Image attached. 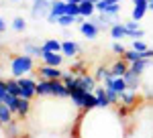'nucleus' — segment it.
<instances>
[{"label": "nucleus", "mask_w": 153, "mask_h": 138, "mask_svg": "<svg viewBox=\"0 0 153 138\" xmlns=\"http://www.w3.org/2000/svg\"><path fill=\"white\" fill-rule=\"evenodd\" d=\"M147 12H149V4H147V0H135V2H133V10H131V18L141 23Z\"/></svg>", "instance_id": "obj_9"}, {"label": "nucleus", "mask_w": 153, "mask_h": 138, "mask_svg": "<svg viewBox=\"0 0 153 138\" xmlns=\"http://www.w3.org/2000/svg\"><path fill=\"white\" fill-rule=\"evenodd\" d=\"M114 2H123V0H98V2H96V10L100 12L104 6H108V4H114Z\"/></svg>", "instance_id": "obj_31"}, {"label": "nucleus", "mask_w": 153, "mask_h": 138, "mask_svg": "<svg viewBox=\"0 0 153 138\" xmlns=\"http://www.w3.org/2000/svg\"><path fill=\"white\" fill-rule=\"evenodd\" d=\"M110 37L114 39V41H123V39H129V34H127V26L123 23H114L110 29Z\"/></svg>", "instance_id": "obj_18"}, {"label": "nucleus", "mask_w": 153, "mask_h": 138, "mask_svg": "<svg viewBox=\"0 0 153 138\" xmlns=\"http://www.w3.org/2000/svg\"><path fill=\"white\" fill-rule=\"evenodd\" d=\"M110 49H112V53H117V55H120V57H123V55H125V51H127V47L123 45V41H114Z\"/></svg>", "instance_id": "obj_28"}, {"label": "nucleus", "mask_w": 153, "mask_h": 138, "mask_svg": "<svg viewBox=\"0 0 153 138\" xmlns=\"http://www.w3.org/2000/svg\"><path fill=\"white\" fill-rule=\"evenodd\" d=\"M118 104H123L125 108H133V106L137 104V92H133V90H125V92L120 93Z\"/></svg>", "instance_id": "obj_20"}, {"label": "nucleus", "mask_w": 153, "mask_h": 138, "mask_svg": "<svg viewBox=\"0 0 153 138\" xmlns=\"http://www.w3.org/2000/svg\"><path fill=\"white\" fill-rule=\"evenodd\" d=\"M117 18H118L117 14H108V12H96L94 16H92V21L98 24V29H100V31H104V29H110V26H112L114 23H118Z\"/></svg>", "instance_id": "obj_7"}, {"label": "nucleus", "mask_w": 153, "mask_h": 138, "mask_svg": "<svg viewBox=\"0 0 153 138\" xmlns=\"http://www.w3.org/2000/svg\"><path fill=\"white\" fill-rule=\"evenodd\" d=\"M80 53H82V47L78 45L74 39H65V41H61V55H63V57L76 59Z\"/></svg>", "instance_id": "obj_6"}, {"label": "nucleus", "mask_w": 153, "mask_h": 138, "mask_svg": "<svg viewBox=\"0 0 153 138\" xmlns=\"http://www.w3.org/2000/svg\"><path fill=\"white\" fill-rule=\"evenodd\" d=\"M6 93H8V90H6V81L0 79V100H2V98H4Z\"/></svg>", "instance_id": "obj_32"}, {"label": "nucleus", "mask_w": 153, "mask_h": 138, "mask_svg": "<svg viewBox=\"0 0 153 138\" xmlns=\"http://www.w3.org/2000/svg\"><path fill=\"white\" fill-rule=\"evenodd\" d=\"M4 31H6V21H4V18L0 16V34L4 33Z\"/></svg>", "instance_id": "obj_33"}, {"label": "nucleus", "mask_w": 153, "mask_h": 138, "mask_svg": "<svg viewBox=\"0 0 153 138\" xmlns=\"http://www.w3.org/2000/svg\"><path fill=\"white\" fill-rule=\"evenodd\" d=\"M65 14V2L63 0H51V8H49L47 14V23L49 24H55L57 23V16Z\"/></svg>", "instance_id": "obj_8"}, {"label": "nucleus", "mask_w": 153, "mask_h": 138, "mask_svg": "<svg viewBox=\"0 0 153 138\" xmlns=\"http://www.w3.org/2000/svg\"><path fill=\"white\" fill-rule=\"evenodd\" d=\"M49 8H51V0H31L29 12L35 21H39V18H47Z\"/></svg>", "instance_id": "obj_2"}, {"label": "nucleus", "mask_w": 153, "mask_h": 138, "mask_svg": "<svg viewBox=\"0 0 153 138\" xmlns=\"http://www.w3.org/2000/svg\"><path fill=\"white\" fill-rule=\"evenodd\" d=\"M10 2H23V0H10Z\"/></svg>", "instance_id": "obj_36"}, {"label": "nucleus", "mask_w": 153, "mask_h": 138, "mask_svg": "<svg viewBox=\"0 0 153 138\" xmlns=\"http://www.w3.org/2000/svg\"><path fill=\"white\" fill-rule=\"evenodd\" d=\"M35 71V59L27 53L21 55H12L10 57V75L12 77H23V75H31Z\"/></svg>", "instance_id": "obj_1"}, {"label": "nucleus", "mask_w": 153, "mask_h": 138, "mask_svg": "<svg viewBox=\"0 0 153 138\" xmlns=\"http://www.w3.org/2000/svg\"><path fill=\"white\" fill-rule=\"evenodd\" d=\"M125 26H127V34L131 33V31H139L141 26H139V21H133V18H129V21H125Z\"/></svg>", "instance_id": "obj_30"}, {"label": "nucleus", "mask_w": 153, "mask_h": 138, "mask_svg": "<svg viewBox=\"0 0 153 138\" xmlns=\"http://www.w3.org/2000/svg\"><path fill=\"white\" fill-rule=\"evenodd\" d=\"M133 2H135V0H133Z\"/></svg>", "instance_id": "obj_38"}, {"label": "nucleus", "mask_w": 153, "mask_h": 138, "mask_svg": "<svg viewBox=\"0 0 153 138\" xmlns=\"http://www.w3.org/2000/svg\"><path fill=\"white\" fill-rule=\"evenodd\" d=\"M63 2H78L80 4V0H63Z\"/></svg>", "instance_id": "obj_35"}, {"label": "nucleus", "mask_w": 153, "mask_h": 138, "mask_svg": "<svg viewBox=\"0 0 153 138\" xmlns=\"http://www.w3.org/2000/svg\"><path fill=\"white\" fill-rule=\"evenodd\" d=\"M125 81H127V90H133V92H139L143 87V79L141 75H135V73H131V71H127L125 75Z\"/></svg>", "instance_id": "obj_13"}, {"label": "nucleus", "mask_w": 153, "mask_h": 138, "mask_svg": "<svg viewBox=\"0 0 153 138\" xmlns=\"http://www.w3.org/2000/svg\"><path fill=\"white\" fill-rule=\"evenodd\" d=\"M123 59H125L127 63H133V61H139V59H145V57H143V51L127 49V51H125V55H123Z\"/></svg>", "instance_id": "obj_24"}, {"label": "nucleus", "mask_w": 153, "mask_h": 138, "mask_svg": "<svg viewBox=\"0 0 153 138\" xmlns=\"http://www.w3.org/2000/svg\"><path fill=\"white\" fill-rule=\"evenodd\" d=\"M65 14L80 16V4H78V2H65Z\"/></svg>", "instance_id": "obj_27"}, {"label": "nucleus", "mask_w": 153, "mask_h": 138, "mask_svg": "<svg viewBox=\"0 0 153 138\" xmlns=\"http://www.w3.org/2000/svg\"><path fill=\"white\" fill-rule=\"evenodd\" d=\"M12 120H14V112H12L10 108L6 106V104L0 102V126L4 128L6 124H10Z\"/></svg>", "instance_id": "obj_19"}, {"label": "nucleus", "mask_w": 153, "mask_h": 138, "mask_svg": "<svg viewBox=\"0 0 153 138\" xmlns=\"http://www.w3.org/2000/svg\"><path fill=\"white\" fill-rule=\"evenodd\" d=\"M94 95H96V100H98V110H106V108H110V102H108V95H106L104 83H102V85H96Z\"/></svg>", "instance_id": "obj_14"}, {"label": "nucleus", "mask_w": 153, "mask_h": 138, "mask_svg": "<svg viewBox=\"0 0 153 138\" xmlns=\"http://www.w3.org/2000/svg\"><path fill=\"white\" fill-rule=\"evenodd\" d=\"M63 73H65V69L51 67V65H43V63L39 65V69H37V75H39L41 79H61Z\"/></svg>", "instance_id": "obj_5"}, {"label": "nucleus", "mask_w": 153, "mask_h": 138, "mask_svg": "<svg viewBox=\"0 0 153 138\" xmlns=\"http://www.w3.org/2000/svg\"><path fill=\"white\" fill-rule=\"evenodd\" d=\"M123 2H114V4H108V6H104L100 12H108V14H120V10H123V6H120Z\"/></svg>", "instance_id": "obj_26"}, {"label": "nucleus", "mask_w": 153, "mask_h": 138, "mask_svg": "<svg viewBox=\"0 0 153 138\" xmlns=\"http://www.w3.org/2000/svg\"><path fill=\"white\" fill-rule=\"evenodd\" d=\"M127 71H129V63H127L123 57H118L117 61L110 65V73H112V75H117V77H123Z\"/></svg>", "instance_id": "obj_17"}, {"label": "nucleus", "mask_w": 153, "mask_h": 138, "mask_svg": "<svg viewBox=\"0 0 153 138\" xmlns=\"http://www.w3.org/2000/svg\"><path fill=\"white\" fill-rule=\"evenodd\" d=\"M80 34L84 39H88V41H96L98 34H100V29H98V24L92 18H84L80 23Z\"/></svg>", "instance_id": "obj_4"}, {"label": "nucleus", "mask_w": 153, "mask_h": 138, "mask_svg": "<svg viewBox=\"0 0 153 138\" xmlns=\"http://www.w3.org/2000/svg\"><path fill=\"white\" fill-rule=\"evenodd\" d=\"M31 108H33L31 100H27V98H19V102H16V112H14V114L19 116V118H27V116L31 114Z\"/></svg>", "instance_id": "obj_16"}, {"label": "nucleus", "mask_w": 153, "mask_h": 138, "mask_svg": "<svg viewBox=\"0 0 153 138\" xmlns=\"http://www.w3.org/2000/svg\"><path fill=\"white\" fill-rule=\"evenodd\" d=\"M80 2H82V0H80ZM92 2H98V0H92Z\"/></svg>", "instance_id": "obj_37"}, {"label": "nucleus", "mask_w": 153, "mask_h": 138, "mask_svg": "<svg viewBox=\"0 0 153 138\" xmlns=\"http://www.w3.org/2000/svg\"><path fill=\"white\" fill-rule=\"evenodd\" d=\"M63 55L61 53H53V51H43L41 55V63L43 65H51V67H61L63 65Z\"/></svg>", "instance_id": "obj_10"}, {"label": "nucleus", "mask_w": 153, "mask_h": 138, "mask_svg": "<svg viewBox=\"0 0 153 138\" xmlns=\"http://www.w3.org/2000/svg\"><path fill=\"white\" fill-rule=\"evenodd\" d=\"M12 31H16V33H23L25 29H27V21H25L23 16H16L14 21H12Z\"/></svg>", "instance_id": "obj_25"}, {"label": "nucleus", "mask_w": 153, "mask_h": 138, "mask_svg": "<svg viewBox=\"0 0 153 138\" xmlns=\"http://www.w3.org/2000/svg\"><path fill=\"white\" fill-rule=\"evenodd\" d=\"M131 49H135V51H145V49H149L147 43L143 41V39H135L133 43H131Z\"/></svg>", "instance_id": "obj_29"}, {"label": "nucleus", "mask_w": 153, "mask_h": 138, "mask_svg": "<svg viewBox=\"0 0 153 138\" xmlns=\"http://www.w3.org/2000/svg\"><path fill=\"white\" fill-rule=\"evenodd\" d=\"M41 49H43V51L61 53V41H57V39H45V41L41 43Z\"/></svg>", "instance_id": "obj_21"}, {"label": "nucleus", "mask_w": 153, "mask_h": 138, "mask_svg": "<svg viewBox=\"0 0 153 138\" xmlns=\"http://www.w3.org/2000/svg\"><path fill=\"white\" fill-rule=\"evenodd\" d=\"M96 2H92V0H82L80 2V16L82 18H92L96 14Z\"/></svg>", "instance_id": "obj_15"}, {"label": "nucleus", "mask_w": 153, "mask_h": 138, "mask_svg": "<svg viewBox=\"0 0 153 138\" xmlns=\"http://www.w3.org/2000/svg\"><path fill=\"white\" fill-rule=\"evenodd\" d=\"M4 81H6V90H8V93L21 98V85H19L16 77H8V79H4Z\"/></svg>", "instance_id": "obj_23"}, {"label": "nucleus", "mask_w": 153, "mask_h": 138, "mask_svg": "<svg viewBox=\"0 0 153 138\" xmlns=\"http://www.w3.org/2000/svg\"><path fill=\"white\" fill-rule=\"evenodd\" d=\"M23 53L31 55L33 59H41V55H43V49H41V45H39V43H33L31 39H27V41L23 43Z\"/></svg>", "instance_id": "obj_11"}, {"label": "nucleus", "mask_w": 153, "mask_h": 138, "mask_svg": "<svg viewBox=\"0 0 153 138\" xmlns=\"http://www.w3.org/2000/svg\"><path fill=\"white\" fill-rule=\"evenodd\" d=\"M96 77L98 83H104L108 77H112V73H110V67H104V65H100V67H96V73H92Z\"/></svg>", "instance_id": "obj_22"}, {"label": "nucleus", "mask_w": 153, "mask_h": 138, "mask_svg": "<svg viewBox=\"0 0 153 138\" xmlns=\"http://www.w3.org/2000/svg\"><path fill=\"white\" fill-rule=\"evenodd\" d=\"M104 87H110V90H114V92L123 93L125 90H127V81H125V77L112 75V77H108V79L104 81Z\"/></svg>", "instance_id": "obj_12"}, {"label": "nucleus", "mask_w": 153, "mask_h": 138, "mask_svg": "<svg viewBox=\"0 0 153 138\" xmlns=\"http://www.w3.org/2000/svg\"><path fill=\"white\" fill-rule=\"evenodd\" d=\"M147 4H149V10L153 12V0H147Z\"/></svg>", "instance_id": "obj_34"}, {"label": "nucleus", "mask_w": 153, "mask_h": 138, "mask_svg": "<svg viewBox=\"0 0 153 138\" xmlns=\"http://www.w3.org/2000/svg\"><path fill=\"white\" fill-rule=\"evenodd\" d=\"M19 85H21V98H27V100H33L37 93H35V87H37V79L31 77V75H23L19 77Z\"/></svg>", "instance_id": "obj_3"}]
</instances>
